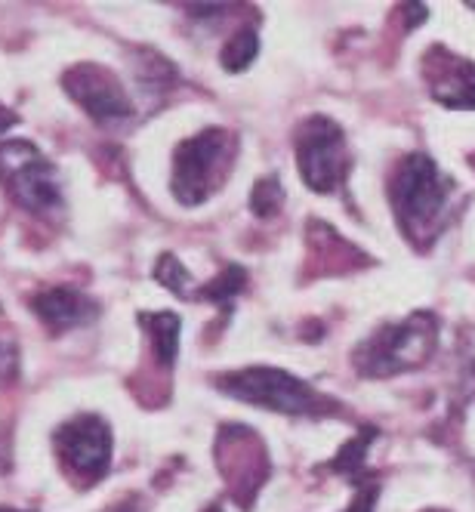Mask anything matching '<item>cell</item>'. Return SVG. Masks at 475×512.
I'll use <instances>...</instances> for the list:
<instances>
[{
  "instance_id": "cell-1",
  "label": "cell",
  "mask_w": 475,
  "mask_h": 512,
  "mask_svg": "<svg viewBox=\"0 0 475 512\" xmlns=\"http://www.w3.org/2000/svg\"><path fill=\"white\" fill-rule=\"evenodd\" d=\"M451 192L454 182L438 170V164L429 155H408L389 182V201L401 232L411 241H432L438 235V223H442Z\"/></svg>"
},
{
  "instance_id": "cell-2",
  "label": "cell",
  "mask_w": 475,
  "mask_h": 512,
  "mask_svg": "<svg viewBox=\"0 0 475 512\" xmlns=\"http://www.w3.org/2000/svg\"><path fill=\"white\" fill-rule=\"evenodd\" d=\"M438 340V318L414 312L401 324H389L355 349V368L364 377H392L423 364Z\"/></svg>"
},
{
  "instance_id": "cell-3",
  "label": "cell",
  "mask_w": 475,
  "mask_h": 512,
  "mask_svg": "<svg viewBox=\"0 0 475 512\" xmlns=\"http://www.w3.org/2000/svg\"><path fill=\"white\" fill-rule=\"evenodd\" d=\"M235 155V136L226 130H204L186 142L176 145L173 155V198L182 207H198L204 204L216 189L219 182L226 179Z\"/></svg>"
},
{
  "instance_id": "cell-4",
  "label": "cell",
  "mask_w": 475,
  "mask_h": 512,
  "mask_svg": "<svg viewBox=\"0 0 475 512\" xmlns=\"http://www.w3.org/2000/svg\"><path fill=\"white\" fill-rule=\"evenodd\" d=\"M219 389L247 405L281 414H315L321 405V395L312 386L278 368H244L226 374L219 377Z\"/></svg>"
},
{
  "instance_id": "cell-5",
  "label": "cell",
  "mask_w": 475,
  "mask_h": 512,
  "mask_svg": "<svg viewBox=\"0 0 475 512\" xmlns=\"http://www.w3.org/2000/svg\"><path fill=\"white\" fill-rule=\"evenodd\" d=\"M0 176L13 189L16 201L34 213H50L62 207L56 167L25 139L0 145Z\"/></svg>"
},
{
  "instance_id": "cell-6",
  "label": "cell",
  "mask_w": 475,
  "mask_h": 512,
  "mask_svg": "<svg viewBox=\"0 0 475 512\" xmlns=\"http://www.w3.org/2000/svg\"><path fill=\"white\" fill-rule=\"evenodd\" d=\"M297 161L300 176L312 192H334L349 170L346 136L340 124L324 115H312L297 130Z\"/></svg>"
},
{
  "instance_id": "cell-7",
  "label": "cell",
  "mask_w": 475,
  "mask_h": 512,
  "mask_svg": "<svg viewBox=\"0 0 475 512\" xmlns=\"http://www.w3.org/2000/svg\"><path fill=\"white\" fill-rule=\"evenodd\" d=\"M62 84H65V93L102 127H115L133 115L130 96L121 87V81L112 75V71H105L96 62H84V65L68 68Z\"/></svg>"
},
{
  "instance_id": "cell-8",
  "label": "cell",
  "mask_w": 475,
  "mask_h": 512,
  "mask_svg": "<svg viewBox=\"0 0 475 512\" xmlns=\"http://www.w3.org/2000/svg\"><path fill=\"white\" fill-rule=\"evenodd\" d=\"M56 448L65 466L87 482H99L112 463V432L96 414H78L56 432Z\"/></svg>"
},
{
  "instance_id": "cell-9",
  "label": "cell",
  "mask_w": 475,
  "mask_h": 512,
  "mask_svg": "<svg viewBox=\"0 0 475 512\" xmlns=\"http://www.w3.org/2000/svg\"><path fill=\"white\" fill-rule=\"evenodd\" d=\"M426 81L432 99L442 102L454 112H469L475 108V62L448 53L445 47H432L426 53Z\"/></svg>"
},
{
  "instance_id": "cell-10",
  "label": "cell",
  "mask_w": 475,
  "mask_h": 512,
  "mask_svg": "<svg viewBox=\"0 0 475 512\" xmlns=\"http://www.w3.org/2000/svg\"><path fill=\"white\" fill-rule=\"evenodd\" d=\"M34 312H38V318L53 327V331H68V327H78V324H87L96 318V303L84 294V290L78 287H50L44 290V294H38L31 300Z\"/></svg>"
},
{
  "instance_id": "cell-11",
  "label": "cell",
  "mask_w": 475,
  "mask_h": 512,
  "mask_svg": "<svg viewBox=\"0 0 475 512\" xmlns=\"http://www.w3.org/2000/svg\"><path fill=\"white\" fill-rule=\"evenodd\" d=\"M142 324L149 327V337H152L155 358L164 364V368H170V364L176 361V352H179V331H182L179 315H173V312L142 315Z\"/></svg>"
},
{
  "instance_id": "cell-12",
  "label": "cell",
  "mask_w": 475,
  "mask_h": 512,
  "mask_svg": "<svg viewBox=\"0 0 475 512\" xmlns=\"http://www.w3.org/2000/svg\"><path fill=\"white\" fill-rule=\"evenodd\" d=\"M257 53H260L257 31L244 28V31H238L235 38L223 47V56H219V62H223L226 71H244V68H250L253 59H257Z\"/></svg>"
},
{
  "instance_id": "cell-13",
  "label": "cell",
  "mask_w": 475,
  "mask_h": 512,
  "mask_svg": "<svg viewBox=\"0 0 475 512\" xmlns=\"http://www.w3.org/2000/svg\"><path fill=\"white\" fill-rule=\"evenodd\" d=\"M155 278L176 297H195V281H192L189 269L182 266L173 253H164L161 260L155 263Z\"/></svg>"
},
{
  "instance_id": "cell-14",
  "label": "cell",
  "mask_w": 475,
  "mask_h": 512,
  "mask_svg": "<svg viewBox=\"0 0 475 512\" xmlns=\"http://www.w3.org/2000/svg\"><path fill=\"white\" fill-rule=\"evenodd\" d=\"M244 284H247V272L241 266H226L223 275L213 278L207 287H201V297H207V300H213L219 306H229L232 297L244 290Z\"/></svg>"
},
{
  "instance_id": "cell-15",
  "label": "cell",
  "mask_w": 475,
  "mask_h": 512,
  "mask_svg": "<svg viewBox=\"0 0 475 512\" xmlns=\"http://www.w3.org/2000/svg\"><path fill=\"white\" fill-rule=\"evenodd\" d=\"M284 204V189L278 186V179L269 176V179H260L257 186H253V195H250V207L257 216H272L275 210H281Z\"/></svg>"
},
{
  "instance_id": "cell-16",
  "label": "cell",
  "mask_w": 475,
  "mask_h": 512,
  "mask_svg": "<svg viewBox=\"0 0 475 512\" xmlns=\"http://www.w3.org/2000/svg\"><path fill=\"white\" fill-rule=\"evenodd\" d=\"M374 500H377V485L364 488L346 512H374Z\"/></svg>"
},
{
  "instance_id": "cell-17",
  "label": "cell",
  "mask_w": 475,
  "mask_h": 512,
  "mask_svg": "<svg viewBox=\"0 0 475 512\" xmlns=\"http://www.w3.org/2000/svg\"><path fill=\"white\" fill-rule=\"evenodd\" d=\"M16 124V115L10 112V108H4V105H0V133H7L10 127Z\"/></svg>"
},
{
  "instance_id": "cell-18",
  "label": "cell",
  "mask_w": 475,
  "mask_h": 512,
  "mask_svg": "<svg viewBox=\"0 0 475 512\" xmlns=\"http://www.w3.org/2000/svg\"><path fill=\"white\" fill-rule=\"evenodd\" d=\"M207 512H223V509H219V506H210V509H207Z\"/></svg>"
},
{
  "instance_id": "cell-19",
  "label": "cell",
  "mask_w": 475,
  "mask_h": 512,
  "mask_svg": "<svg viewBox=\"0 0 475 512\" xmlns=\"http://www.w3.org/2000/svg\"><path fill=\"white\" fill-rule=\"evenodd\" d=\"M0 512H19V509H0Z\"/></svg>"
},
{
  "instance_id": "cell-20",
  "label": "cell",
  "mask_w": 475,
  "mask_h": 512,
  "mask_svg": "<svg viewBox=\"0 0 475 512\" xmlns=\"http://www.w3.org/2000/svg\"><path fill=\"white\" fill-rule=\"evenodd\" d=\"M121 512H130V509H121Z\"/></svg>"
}]
</instances>
